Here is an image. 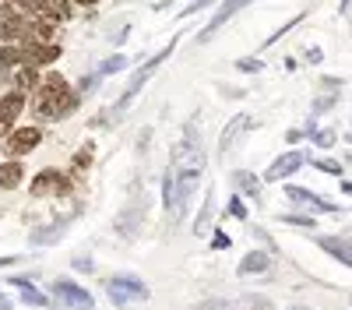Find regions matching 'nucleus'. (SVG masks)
Here are the masks:
<instances>
[{"mask_svg":"<svg viewBox=\"0 0 352 310\" xmlns=\"http://www.w3.org/2000/svg\"><path fill=\"white\" fill-rule=\"evenodd\" d=\"M204 166H208V155L201 148V127L197 120H187L180 141L173 145V159H169V173L162 180V201H166V219L176 225L184 222L190 197L204 177Z\"/></svg>","mask_w":352,"mask_h":310,"instance_id":"obj_1","label":"nucleus"},{"mask_svg":"<svg viewBox=\"0 0 352 310\" xmlns=\"http://www.w3.org/2000/svg\"><path fill=\"white\" fill-rule=\"evenodd\" d=\"M78 102H81V96L67 89V78H64V74H50V78L39 85V96H36V117H39V120H60V117H71Z\"/></svg>","mask_w":352,"mask_h":310,"instance_id":"obj_2","label":"nucleus"},{"mask_svg":"<svg viewBox=\"0 0 352 310\" xmlns=\"http://www.w3.org/2000/svg\"><path fill=\"white\" fill-rule=\"evenodd\" d=\"M173 49H176V43H169L166 49H159V53L152 56L148 64H144V67H138V71H134V78H131V85H127V92L120 96V102H116V106L109 109V113H113V120H120V117H124V109H127V106L134 102V96H138V92L144 89V81H148V78H152V74L159 71V64H162V60H169V56H173Z\"/></svg>","mask_w":352,"mask_h":310,"instance_id":"obj_3","label":"nucleus"},{"mask_svg":"<svg viewBox=\"0 0 352 310\" xmlns=\"http://www.w3.org/2000/svg\"><path fill=\"white\" fill-rule=\"evenodd\" d=\"M106 293H109L113 307H131V303L148 300V286H144L138 275H113L106 282Z\"/></svg>","mask_w":352,"mask_h":310,"instance_id":"obj_4","label":"nucleus"},{"mask_svg":"<svg viewBox=\"0 0 352 310\" xmlns=\"http://www.w3.org/2000/svg\"><path fill=\"white\" fill-rule=\"evenodd\" d=\"M50 296H53L56 303L71 307V310H92V307H96L92 293H88V289H81L78 282H71V278H56L53 286H50Z\"/></svg>","mask_w":352,"mask_h":310,"instance_id":"obj_5","label":"nucleus"},{"mask_svg":"<svg viewBox=\"0 0 352 310\" xmlns=\"http://www.w3.org/2000/svg\"><path fill=\"white\" fill-rule=\"evenodd\" d=\"M18 8L28 18H46V21H67L71 18V0H18Z\"/></svg>","mask_w":352,"mask_h":310,"instance_id":"obj_6","label":"nucleus"},{"mask_svg":"<svg viewBox=\"0 0 352 310\" xmlns=\"http://www.w3.org/2000/svg\"><path fill=\"white\" fill-rule=\"evenodd\" d=\"M39 141H43V131L39 127H18V131H11L8 134V141H4V148H8V155H28L32 148H39Z\"/></svg>","mask_w":352,"mask_h":310,"instance_id":"obj_7","label":"nucleus"},{"mask_svg":"<svg viewBox=\"0 0 352 310\" xmlns=\"http://www.w3.org/2000/svg\"><path fill=\"white\" fill-rule=\"evenodd\" d=\"M60 56V46L56 43H39V39H25L21 46V60L28 67H43V64H53Z\"/></svg>","mask_w":352,"mask_h":310,"instance_id":"obj_8","label":"nucleus"},{"mask_svg":"<svg viewBox=\"0 0 352 310\" xmlns=\"http://www.w3.org/2000/svg\"><path fill=\"white\" fill-rule=\"evenodd\" d=\"M67 190V177L64 173H56V169H43V173L32 180V184H28V194H32V197H46V194H64Z\"/></svg>","mask_w":352,"mask_h":310,"instance_id":"obj_9","label":"nucleus"},{"mask_svg":"<svg viewBox=\"0 0 352 310\" xmlns=\"http://www.w3.org/2000/svg\"><path fill=\"white\" fill-rule=\"evenodd\" d=\"M247 4H250V0H226V4L215 11V18H212L208 25H204V32H197V43H208V39L219 32V28H222V25L232 18V14H236V11H243Z\"/></svg>","mask_w":352,"mask_h":310,"instance_id":"obj_10","label":"nucleus"},{"mask_svg":"<svg viewBox=\"0 0 352 310\" xmlns=\"http://www.w3.org/2000/svg\"><path fill=\"white\" fill-rule=\"evenodd\" d=\"M307 162V155L303 152H285V155H278L272 166H268V173H264V180H285V177H292L296 169Z\"/></svg>","mask_w":352,"mask_h":310,"instance_id":"obj_11","label":"nucleus"},{"mask_svg":"<svg viewBox=\"0 0 352 310\" xmlns=\"http://www.w3.org/2000/svg\"><path fill=\"white\" fill-rule=\"evenodd\" d=\"M247 127H250V117H247V113H236V117H232V120L222 127V137H219V152L226 155L232 145H236V137H240Z\"/></svg>","mask_w":352,"mask_h":310,"instance_id":"obj_12","label":"nucleus"},{"mask_svg":"<svg viewBox=\"0 0 352 310\" xmlns=\"http://www.w3.org/2000/svg\"><path fill=\"white\" fill-rule=\"evenodd\" d=\"M21 106H25V92H21V89L8 92L4 99H0V124H4V127H11V124L18 120V113H21Z\"/></svg>","mask_w":352,"mask_h":310,"instance_id":"obj_13","label":"nucleus"},{"mask_svg":"<svg viewBox=\"0 0 352 310\" xmlns=\"http://www.w3.org/2000/svg\"><path fill=\"white\" fill-rule=\"evenodd\" d=\"M317 243H320V250H328L331 258H338L342 265L352 268V243H349L345 236H320Z\"/></svg>","mask_w":352,"mask_h":310,"instance_id":"obj_14","label":"nucleus"},{"mask_svg":"<svg viewBox=\"0 0 352 310\" xmlns=\"http://www.w3.org/2000/svg\"><path fill=\"white\" fill-rule=\"evenodd\" d=\"M285 197H292V201H300V205H314V208H320V212H335L331 201H320L314 190H303V187H289Z\"/></svg>","mask_w":352,"mask_h":310,"instance_id":"obj_15","label":"nucleus"},{"mask_svg":"<svg viewBox=\"0 0 352 310\" xmlns=\"http://www.w3.org/2000/svg\"><path fill=\"white\" fill-rule=\"evenodd\" d=\"M25 180L21 162H0V190H14Z\"/></svg>","mask_w":352,"mask_h":310,"instance_id":"obj_16","label":"nucleus"},{"mask_svg":"<svg viewBox=\"0 0 352 310\" xmlns=\"http://www.w3.org/2000/svg\"><path fill=\"white\" fill-rule=\"evenodd\" d=\"M268 268V254H261V250H250L247 258L240 261V275H257Z\"/></svg>","mask_w":352,"mask_h":310,"instance_id":"obj_17","label":"nucleus"},{"mask_svg":"<svg viewBox=\"0 0 352 310\" xmlns=\"http://www.w3.org/2000/svg\"><path fill=\"white\" fill-rule=\"evenodd\" d=\"M39 85H43V81H39L36 67H28V64H25V67L18 71V89H21V92H32V89H39Z\"/></svg>","mask_w":352,"mask_h":310,"instance_id":"obj_18","label":"nucleus"},{"mask_svg":"<svg viewBox=\"0 0 352 310\" xmlns=\"http://www.w3.org/2000/svg\"><path fill=\"white\" fill-rule=\"evenodd\" d=\"M60 236H64V225L56 222V225H46V230H36L28 240H32V243H53V240H60Z\"/></svg>","mask_w":352,"mask_h":310,"instance_id":"obj_19","label":"nucleus"},{"mask_svg":"<svg viewBox=\"0 0 352 310\" xmlns=\"http://www.w3.org/2000/svg\"><path fill=\"white\" fill-rule=\"evenodd\" d=\"M21 60V49L18 46H0V67H11Z\"/></svg>","mask_w":352,"mask_h":310,"instance_id":"obj_20","label":"nucleus"},{"mask_svg":"<svg viewBox=\"0 0 352 310\" xmlns=\"http://www.w3.org/2000/svg\"><path fill=\"white\" fill-rule=\"evenodd\" d=\"M21 300L32 303V307H43V303H46V296H43L39 289H32V282H28V286H21Z\"/></svg>","mask_w":352,"mask_h":310,"instance_id":"obj_21","label":"nucleus"},{"mask_svg":"<svg viewBox=\"0 0 352 310\" xmlns=\"http://www.w3.org/2000/svg\"><path fill=\"white\" fill-rule=\"evenodd\" d=\"M282 222L300 225V230H314V219H303V215H282Z\"/></svg>","mask_w":352,"mask_h":310,"instance_id":"obj_22","label":"nucleus"},{"mask_svg":"<svg viewBox=\"0 0 352 310\" xmlns=\"http://www.w3.org/2000/svg\"><path fill=\"white\" fill-rule=\"evenodd\" d=\"M310 137L317 141L320 148H331V145H335V134H331V131H317V134H310Z\"/></svg>","mask_w":352,"mask_h":310,"instance_id":"obj_23","label":"nucleus"},{"mask_svg":"<svg viewBox=\"0 0 352 310\" xmlns=\"http://www.w3.org/2000/svg\"><path fill=\"white\" fill-rule=\"evenodd\" d=\"M240 184H243V190H247L250 197H257V190H261V184H257L254 177H247V173H240Z\"/></svg>","mask_w":352,"mask_h":310,"instance_id":"obj_24","label":"nucleus"},{"mask_svg":"<svg viewBox=\"0 0 352 310\" xmlns=\"http://www.w3.org/2000/svg\"><path fill=\"white\" fill-rule=\"evenodd\" d=\"M127 60H124V56H109V60L102 64V74H113V71H120Z\"/></svg>","mask_w":352,"mask_h":310,"instance_id":"obj_25","label":"nucleus"},{"mask_svg":"<svg viewBox=\"0 0 352 310\" xmlns=\"http://www.w3.org/2000/svg\"><path fill=\"white\" fill-rule=\"evenodd\" d=\"M317 169H324V173H331V177H338V173H342V166H338V162H328V159H320V162H317Z\"/></svg>","mask_w":352,"mask_h":310,"instance_id":"obj_26","label":"nucleus"},{"mask_svg":"<svg viewBox=\"0 0 352 310\" xmlns=\"http://www.w3.org/2000/svg\"><path fill=\"white\" fill-rule=\"evenodd\" d=\"M240 71H261V60H240Z\"/></svg>","mask_w":352,"mask_h":310,"instance_id":"obj_27","label":"nucleus"},{"mask_svg":"<svg viewBox=\"0 0 352 310\" xmlns=\"http://www.w3.org/2000/svg\"><path fill=\"white\" fill-rule=\"evenodd\" d=\"M212 243H215V247H229V236H226V233H219V236H215Z\"/></svg>","mask_w":352,"mask_h":310,"instance_id":"obj_28","label":"nucleus"},{"mask_svg":"<svg viewBox=\"0 0 352 310\" xmlns=\"http://www.w3.org/2000/svg\"><path fill=\"white\" fill-rule=\"evenodd\" d=\"M74 4H85V8H92V4H99V0H74Z\"/></svg>","mask_w":352,"mask_h":310,"instance_id":"obj_29","label":"nucleus"},{"mask_svg":"<svg viewBox=\"0 0 352 310\" xmlns=\"http://www.w3.org/2000/svg\"><path fill=\"white\" fill-rule=\"evenodd\" d=\"M0 310H11V303H8V296H0Z\"/></svg>","mask_w":352,"mask_h":310,"instance_id":"obj_30","label":"nucleus"},{"mask_svg":"<svg viewBox=\"0 0 352 310\" xmlns=\"http://www.w3.org/2000/svg\"><path fill=\"white\" fill-rule=\"evenodd\" d=\"M11 261H14V258H0V268H4V265H11Z\"/></svg>","mask_w":352,"mask_h":310,"instance_id":"obj_31","label":"nucleus"},{"mask_svg":"<svg viewBox=\"0 0 352 310\" xmlns=\"http://www.w3.org/2000/svg\"><path fill=\"white\" fill-rule=\"evenodd\" d=\"M4 134H8V127H4V124H0V137H4Z\"/></svg>","mask_w":352,"mask_h":310,"instance_id":"obj_32","label":"nucleus"},{"mask_svg":"<svg viewBox=\"0 0 352 310\" xmlns=\"http://www.w3.org/2000/svg\"><path fill=\"white\" fill-rule=\"evenodd\" d=\"M296 310H303V307H296Z\"/></svg>","mask_w":352,"mask_h":310,"instance_id":"obj_33","label":"nucleus"}]
</instances>
